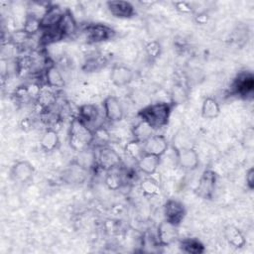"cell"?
Returning <instances> with one entry per match:
<instances>
[{
  "instance_id": "6da1fadb",
  "label": "cell",
  "mask_w": 254,
  "mask_h": 254,
  "mask_svg": "<svg viewBox=\"0 0 254 254\" xmlns=\"http://www.w3.org/2000/svg\"><path fill=\"white\" fill-rule=\"evenodd\" d=\"M174 104L172 102H156L143 107L138 116L140 119L147 122L154 130L166 126L169 122Z\"/></svg>"
},
{
  "instance_id": "7a4b0ae2",
  "label": "cell",
  "mask_w": 254,
  "mask_h": 254,
  "mask_svg": "<svg viewBox=\"0 0 254 254\" xmlns=\"http://www.w3.org/2000/svg\"><path fill=\"white\" fill-rule=\"evenodd\" d=\"M93 141V130L86 126L78 117H74L68 129V143L70 148L79 153L89 148Z\"/></svg>"
},
{
  "instance_id": "3957f363",
  "label": "cell",
  "mask_w": 254,
  "mask_h": 254,
  "mask_svg": "<svg viewBox=\"0 0 254 254\" xmlns=\"http://www.w3.org/2000/svg\"><path fill=\"white\" fill-rule=\"evenodd\" d=\"M216 182H217L216 173L211 169L204 170L194 190L196 195L203 199H210L214 193V190L216 188Z\"/></svg>"
},
{
  "instance_id": "277c9868",
  "label": "cell",
  "mask_w": 254,
  "mask_h": 254,
  "mask_svg": "<svg viewBox=\"0 0 254 254\" xmlns=\"http://www.w3.org/2000/svg\"><path fill=\"white\" fill-rule=\"evenodd\" d=\"M96 160L97 166L107 172L114 170L121 164L120 155L113 148L108 146H101L96 154Z\"/></svg>"
},
{
  "instance_id": "5b68a950",
  "label": "cell",
  "mask_w": 254,
  "mask_h": 254,
  "mask_svg": "<svg viewBox=\"0 0 254 254\" xmlns=\"http://www.w3.org/2000/svg\"><path fill=\"white\" fill-rule=\"evenodd\" d=\"M164 216L165 220L179 226L186 216V207L181 201L170 198L164 204Z\"/></svg>"
},
{
  "instance_id": "8992f818",
  "label": "cell",
  "mask_w": 254,
  "mask_h": 254,
  "mask_svg": "<svg viewBox=\"0 0 254 254\" xmlns=\"http://www.w3.org/2000/svg\"><path fill=\"white\" fill-rule=\"evenodd\" d=\"M85 39L87 43H100L112 38L114 31L103 24H90L88 25L85 30Z\"/></svg>"
},
{
  "instance_id": "52a82bcc",
  "label": "cell",
  "mask_w": 254,
  "mask_h": 254,
  "mask_svg": "<svg viewBox=\"0 0 254 254\" xmlns=\"http://www.w3.org/2000/svg\"><path fill=\"white\" fill-rule=\"evenodd\" d=\"M34 174V166L28 161H19L15 163L10 171L11 179L19 184H26L30 182Z\"/></svg>"
},
{
  "instance_id": "ba28073f",
  "label": "cell",
  "mask_w": 254,
  "mask_h": 254,
  "mask_svg": "<svg viewBox=\"0 0 254 254\" xmlns=\"http://www.w3.org/2000/svg\"><path fill=\"white\" fill-rule=\"evenodd\" d=\"M254 89V77L249 71H243L237 75L232 84L233 93L242 97L251 95Z\"/></svg>"
},
{
  "instance_id": "9c48e42d",
  "label": "cell",
  "mask_w": 254,
  "mask_h": 254,
  "mask_svg": "<svg viewBox=\"0 0 254 254\" xmlns=\"http://www.w3.org/2000/svg\"><path fill=\"white\" fill-rule=\"evenodd\" d=\"M177 162L181 168L188 171L195 170L199 165L197 152L192 148H181L176 152Z\"/></svg>"
},
{
  "instance_id": "30bf717a",
  "label": "cell",
  "mask_w": 254,
  "mask_h": 254,
  "mask_svg": "<svg viewBox=\"0 0 254 254\" xmlns=\"http://www.w3.org/2000/svg\"><path fill=\"white\" fill-rule=\"evenodd\" d=\"M105 118L110 122L121 121L124 115V109L121 101L113 95L107 96L103 101Z\"/></svg>"
},
{
  "instance_id": "8fae6325",
  "label": "cell",
  "mask_w": 254,
  "mask_h": 254,
  "mask_svg": "<svg viewBox=\"0 0 254 254\" xmlns=\"http://www.w3.org/2000/svg\"><path fill=\"white\" fill-rule=\"evenodd\" d=\"M179 237L178 226L167 221L163 220L157 229V238L158 242L162 246H169L174 243Z\"/></svg>"
},
{
  "instance_id": "7c38bea8",
  "label": "cell",
  "mask_w": 254,
  "mask_h": 254,
  "mask_svg": "<svg viewBox=\"0 0 254 254\" xmlns=\"http://www.w3.org/2000/svg\"><path fill=\"white\" fill-rule=\"evenodd\" d=\"M133 78H134L133 70L124 64H115L111 68L110 80L115 86H118V87L126 86L130 82H132Z\"/></svg>"
},
{
  "instance_id": "4fadbf2b",
  "label": "cell",
  "mask_w": 254,
  "mask_h": 254,
  "mask_svg": "<svg viewBox=\"0 0 254 254\" xmlns=\"http://www.w3.org/2000/svg\"><path fill=\"white\" fill-rule=\"evenodd\" d=\"M64 11H63L59 6H56V5L48 6L41 16L42 31L58 27L59 23L61 22L64 16Z\"/></svg>"
},
{
  "instance_id": "5bb4252c",
  "label": "cell",
  "mask_w": 254,
  "mask_h": 254,
  "mask_svg": "<svg viewBox=\"0 0 254 254\" xmlns=\"http://www.w3.org/2000/svg\"><path fill=\"white\" fill-rule=\"evenodd\" d=\"M143 147L145 153L162 157L167 152L169 143L163 135H152L143 142Z\"/></svg>"
},
{
  "instance_id": "9a60e30c",
  "label": "cell",
  "mask_w": 254,
  "mask_h": 254,
  "mask_svg": "<svg viewBox=\"0 0 254 254\" xmlns=\"http://www.w3.org/2000/svg\"><path fill=\"white\" fill-rule=\"evenodd\" d=\"M106 6L110 14L119 19H128L135 15L134 6L128 1H108L106 2Z\"/></svg>"
},
{
  "instance_id": "2e32d148",
  "label": "cell",
  "mask_w": 254,
  "mask_h": 254,
  "mask_svg": "<svg viewBox=\"0 0 254 254\" xmlns=\"http://www.w3.org/2000/svg\"><path fill=\"white\" fill-rule=\"evenodd\" d=\"M88 170L77 164L74 160L64 171L63 179L67 184H82L87 178Z\"/></svg>"
},
{
  "instance_id": "e0dca14e",
  "label": "cell",
  "mask_w": 254,
  "mask_h": 254,
  "mask_svg": "<svg viewBox=\"0 0 254 254\" xmlns=\"http://www.w3.org/2000/svg\"><path fill=\"white\" fill-rule=\"evenodd\" d=\"M161 164V157L145 153L138 161L137 167L145 175L151 176L156 173Z\"/></svg>"
},
{
  "instance_id": "ac0fdd59",
  "label": "cell",
  "mask_w": 254,
  "mask_h": 254,
  "mask_svg": "<svg viewBox=\"0 0 254 254\" xmlns=\"http://www.w3.org/2000/svg\"><path fill=\"white\" fill-rule=\"evenodd\" d=\"M41 149L45 152H53L60 146V137L54 128H48L40 138Z\"/></svg>"
},
{
  "instance_id": "d6986e66",
  "label": "cell",
  "mask_w": 254,
  "mask_h": 254,
  "mask_svg": "<svg viewBox=\"0 0 254 254\" xmlns=\"http://www.w3.org/2000/svg\"><path fill=\"white\" fill-rule=\"evenodd\" d=\"M224 237L228 244L234 248H242L246 244V239L240 229L232 224L225 226L224 228Z\"/></svg>"
},
{
  "instance_id": "ffe728a7",
  "label": "cell",
  "mask_w": 254,
  "mask_h": 254,
  "mask_svg": "<svg viewBox=\"0 0 254 254\" xmlns=\"http://www.w3.org/2000/svg\"><path fill=\"white\" fill-rule=\"evenodd\" d=\"M77 117L90 128V126L95 123L99 117V111L97 107L93 104H83L78 109ZM91 129V128H90Z\"/></svg>"
},
{
  "instance_id": "44dd1931",
  "label": "cell",
  "mask_w": 254,
  "mask_h": 254,
  "mask_svg": "<svg viewBox=\"0 0 254 254\" xmlns=\"http://www.w3.org/2000/svg\"><path fill=\"white\" fill-rule=\"evenodd\" d=\"M45 79L46 84L52 88H62L64 85V79L62 72L54 64H51L46 68Z\"/></svg>"
},
{
  "instance_id": "7402d4cb",
  "label": "cell",
  "mask_w": 254,
  "mask_h": 254,
  "mask_svg": "<svg viewBox=\"0 0 254 254\" xmlns=\"http://www.w3.org/2000/svg\"><path fill=\"white\" fill-rule=\"evenodd\" d=\"M220 114V106L214 97H205L201 104V116L206 119H214Z\"/></svg>"
},
{
  "instance_id": "603a6c76",
  "label": "cell",
  "mask_w": 254,
  "mask_h": 254,
  "mask_svg": "<svg viewBox=\"0 0 254 254\" xmlns=\"http://www.w3.org/2000/svg\"><path fill=\"white\" fill-rule=\"evenodd\" d=\"M77 28L76 22L69 11H64L61 22L58 25V29L64 38L69 37L75 33Z\"/></svg>"
},
{
  "instance_id": "cb8c5ba5",
  "label": "cell",
  "mask_w": 254,
  "mask_h": 254,
  "mask_svg": "<svg viewBox=\"0 0 254 254\" xmlns=\"http://www.w3.org/2000/svg\"><path fill=\"white\" fill-rule=\"evenodd\" d=\"M154 129L144 120L140 119L132 128V134L134 136V139L145 142L148 138H150L153 135Z\"/></svg>"
},
{
  "instance_id": "d4e9b609",
  "label": "cell",
  "mask_w": 254,
  "mask_h": 254,
  "mask_svg": "<svg viewBox=\"0 0 254 254\" xmlns=\"http://www.w3.org/2000/svg\"><path fill=\"white\" fill-rule=\"evenodd\" d=\"M74 161L85 168L86 170H89L93 168L95 165H97V160H96V153L92 151L91 149L87 148L81 152L78 153L77 157L74 159Z\"/></svg>"
},
{
  "instance_id": "484cf974",
  "label": "cell",
  "mask_w": 254,
  "mask_h": 254,
  "mask_svg": "<svg viewBox=\"0 0 254 254\" xmlns=\"http://www.w3.org/2000/svg\"><path fill=\"white\" fill-rule=\"evenodd\" d=\"M23 31L31 36L34 35L40 31H42V25H41V17L37 16L34 13H30L26 16L24 25H23Z\"/></svg>"
},
{
  "instance_id": "4316f807",
  "label": "cell",
  "mask_w": 254,
  "mask_h": 254,
  "mask_svg": "<svg viewBox=\"0 0 254 254\" xmlns=\"http://www.w3.org/2000/svg\"><path fill=\"white\" fill-rule=\"evenodd\" d=\"M140 190L146 196H156L161 192V187L159 182L152 177L145 178L140 183Z\"/></svg>"
},
{
  "instance_id": "83f0119b",
  "label": "cell",
  "mask_w": 254,
  "mask_h": 254,
  "mask_svg": "<svg viewBox=\"0 0 254 254\" xmlns=\"http://www.w3.org/2000/svg\"><path fill=\"white\" fill-rule=\"evenodd\" d=\"M125 154L132 160L138 161L144 154V147H143V142H140L136 139H133L126 143L124 147Z\"/></svg>"
},
{
  "instance_id": "f1b7e54d",
  "label": "cell",
  "mask_w": 254,
  "mask_h": 254,
  "mask_svg": "<svg viewBox=\"0 0 254 254\" xmlns=\"http://www.w3.org/2000/svg\"><path fill=\"white\" fill-rule=\"evenodd\" d=\"M180 248L190 254H200L204 252V246L203 244L194 238H187L181 241Z\"/></svg>"
},
{
  "instance_id": "f546056e",
  "label": "cell",
  "mask_w": 254,
  "mask_h": 254,
  "mask_svg": "<svg viewBox=\"0 0 254 254\" xmlns=\"http://www.w3.org/2000/svg\"><path fill=\"white\" fill-rule=\"evenodd\" d=\"M53 89L54 88L50 87L47 84L41 85V89H40V93H39L37 102L44 108H47L56 102V95H55Z\"/></svg>"
},
{
  "instance_id": "4dcf8cb0",
  "label": "cell",
  "mask_w": 254,
  "mask_h": 254,
  "mask_svg": "<svg viewBox=\"0 0 254 254\" xmlns=\"http://www.w3.org/2000/svg\"><path fill=\"white\" fill-rule=\"evenodd\" d=\"M109 173L107 174V176L105 177V185L106 187L111 190H117L118 189H120L123 185V180L120 174L115 173V172H111L108 171Z\"/></svg>"
},
{
  "instance_id": "1f68e13d",
  "label": "cell",
  "mask_w": 254,
  "mask_h": 254,
  "mask_svg": "<svg viewBox=\"0 0 254 254\" xmlns=\"http://www.w3.org/2000/svg\"><path fill=\"white\" fill-rule=\"evenodd\" d=\"M146 53L147 55L152 58V59H155L157 57H159V55L161 54V45L158 41L156 40H153V41H150L146 44Z\"/></svg>"
},
{
  "instance_id": "d6a6232c",
  "label": "cell",
  "mask_w": 254,
  "mask_h": 254,
  "mask_svg": "<svg viewBox=\"0 0 254 254\" xmlns=\"http://www.w3.org/2000/svg\"><path fill=\"white\" fill-rule=\"evenodd\" d=\"M185 97H186V93H185L183 87L179 86V85L174 86V88H173V101H172V103L174 105L182 103L184 101Z\"/></svg>"
},
{
  "instance_id": "836d02e7",
  "label": "cell",
  "mask_w": 254,
  "mask_h": 254,
  "mask_svg": "<svg viewBox=\"0 0 254 254\" xmlns=\"http://www.w3.org/2000/svg\"><path fill=\"white\" fill-rule=\"evenodd\" d=\"M174 6H175L176 10H178L179 12L184 13V14H190L193 11L191 5L189 2H185V1L174 2Z\"/></svg>"
},
{
  "instance_id": "e575fe53",
  "label": "cell",
  "mask_w": 254,
  "mask_h": 254,
  "mask_svg": "<svg viewBox=\"0 0 254 254\" xmlns=\"http://www.w3.org/2000/svg\"><path fill=\"white\" fill-rule=\"evenodd\" d=\"M246 185L250 190H253L254 188V169L251 167L246 172Z\"/></svg>"
},
{
  "instance_id": "d590c367",
  "label": "cell",
  "mask_w": 254,
  "mask_h": 254,
  "mask_svg": "<svg viewBox=\"0 0 254 254\" xmlns=\"http://www.w3.org/2000/svg\"><path fill=\"white\" fill-rule=\"evenodd\" d=\"M195 21L198 24H205L207 21V14L205 13H199L195 16Z\"/></svg>"
}]
</instances>
